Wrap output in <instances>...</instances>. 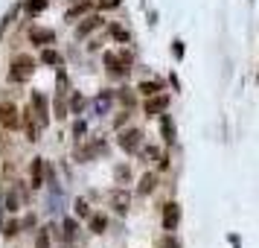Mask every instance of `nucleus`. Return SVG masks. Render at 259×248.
Here are the masks:
<instances>
[{
	"label": "nucleus",
	"mask_w": 259,
	"mask_h": 248,
	"mask_svg": "<svg viewBox=\"0 0 259 248\" xmlns=\"http://www.w3.org/2000/svg\"><path fill=\"white\" fill-rule=\"evenodd\" d=\"M15 12H18V9H12V12H9V15H6V18H3V21H0V36L6 32V26H9V21H12V18H15Z\"/></svg>",
	"instance_id": "ea45409f"
},
{
	"label": "nucleus",
	"mask_w": 259,
	"mask_h": 248,
	"mask_svg": "<svg viewBox=\"0 0 259 248\" xmlns=\"http://www.w3.org/2000/svg\"><path fill=\"white\" fill-rule=\"evenodd\" d=\"M47 3H50V0H24V12H29V15H41L44 9H47Z\"/></svg>",
	"instance_id": "bb28decb"
},
{
	"label": "nucleus",
	"mask_w": 259,
	"mask_h": 248,
	"mask_svg": "<svg viewBox=\"0 0 259 248\" xmlns=\"http://www.w3.org/2000/svg\"><path fill=\"white\" fill-rule=\"evenodd\" d=\"M41 64L61 67V64H64V56H61L59 50H53V47H41Z\"/></svg>",
	"instance_id": "a211bd4d"
},
{
	"label": "nucleus",
	"mask_w": 259,
	"mask_h": 248,
	"mask_svg": "<svg viewBox=\"0 0 259 248\" xmlns=\"http://www.w3.org/2000/svg\"><path fill=\"white\" fill-rule=\"evenodd\" d=\"M35 248H50V234H47V228H41L35 234Z\"/></svg>",
	"instance_id": "473e14b6"
},
{
	"label": "nucleus",
	"mask_w": 259,
	"mask_h": 248,
	"mask_svg": "<svg viewBox=\"0 0 259 248\" xmlns=\"http://www.w3.org/2000/svg\"><path fill=\"white\" fill-rule=\"evenodd\" d=\"M160 155H163V152H160L157 146H140V158L146 161V164H152V161L157 164V161H160Z\"/></svg>",
	"instance_id": "393cba45"
},
{
	"label": "nucleus",
	"mask_w": 259,
	"mask_h": 248,
	"mask_svg": "<svg viewBox=\"0 0 259 248\" xmlns=\"http://www.w3.org/2000/svg\"><path fill=\"white\" fill-rule=\"evenodd\" d=\"M91 9H94V3H91V0H82V3H76V6H70V9L64 12V21H67V24H70V21H79L84 15H91Z\"/></svg>",
	"instance_id": "dca6fc26"
},
{
	"label": "nucleus",
	"mask_w": 259,
	"mask_h": 248,
	"mask_svg": "<svg viewBox=\"0 0 259 248\" xmlns=\"http://www.w3.org/2000/svg\"><path fill=\"white\" fill-rule=\"evenodd\" d=\"M38 219H35V213H26L24 219H21V231H29V228H35Z\"/></svg>",
	"instance_id": "c9c22d12"
},
{
	"label": "nucleus",
	"mask_w": 259,
	"mask_h": 248,
	"mask_svg": "<svg viewBox=\"0 0 259 248\" xmlns=\"http://www.w3.org/2000/svg\"><path fill=\"white\" fill-rule=\"evenodd\" d=\"M0 129H6V131L21 129V111L12 102H3L0 105Z\"/></svg>",
	"instance_id": "39448f33"
},
{
	"label": "nucleus",
	"mask_w": 259,
	"mask_h": 248,
	"mask_svg": "<svg viewBox=\"0 0 259 248\" xmlns=\"http://www.w3.org/2000/svg\"><path fill=\"white\" fill-rule=\"evenodd\" d=\"M172 53L175 59H184V41H172Z\"/></svg>",
	"instance_id": "4c0bfd02"
},
{
	"label": "nucleus",
	"mask_w": 259,
	"mask_h": 248,
	"mask_svg": "<svg viewBox=\"0 0 259 248\" xmlns=\"http://www.w3.org/2000/svg\"><path fill=\"white\" fill-rule=\"evenodd\" d=\"M88 225H91V231H94V234H105L108 219L102 216V213H91V216H88Z\"/></svg>",
	"instance_id": "4be33fe9"
},
{
	"label": "nucleus",
	"mask_w": 259,
	"mask_h": 248,
	"mask_svg": "<svg viewBox=\"0 0 259 248\" xmlns=\"http://www.w3.org/2000/svg\"><path fill=\"white\" fill-rule=\"evenodd\" d=\"M24 201H26V190H24V184H18V187L3 193V210L18 213L21 207H24Z\"/></svg>",
	"instance_id": "20e7f679"
},
{
	"label": "nucleus",
	"mask_w": 259,
	"mask_h": 248,
	"mask_svg": "<svg viewBox=\"0 0 259 248\" xmlns=\"http://www.w3.org/2000/svg\"><path fill=\"white\" fill-rule=\"evenodd\" d=\"M61 228H64V231H61V236H64L67 242H73V239H76V234H79V222H76V219H70V216H67V219L61 222Z\"/></svg>",
	"instance_id": "b1692460"
},
{
	"label": "nucleus",
	"mask_w": 259,
	"mask_h": 248,
	"mask_svg": "<svg viewBox=\"0 0 259 248\" xmlns=\"http://www.w3.org/2000/svg\"><path fill=\"white\" fill-rule=\"evenodd\" d=\"M102 61H105V67H108V73H111V76H128V64H125V61H122V56H119V53H105V56H102Z\"/></svg>",
	"instance_id": "6e6552de"
},
{
	"label": "nucleus",
	"mask_w": 259,
	"mask_h": 248,
	"mask_svg": "<svg viewBox=\"0 0 259 248\" xmlns=\"http://www.w3.org/2000/svg\"><path fill=\"white\" fill-rule=\"evenodd\" d=\"M47 161L44 158H32V164H29V187L38 190L44 187V181H47Z\"/></svg>",
	"instance_id": "423d86ee"
},
{
	"label": "nucleus",
	"mask_w": 259,
	"mask_h": 248,
	"mask_svg": "<svg viewBox=\"0 0 259 248\" xmlns=\"http://www.w3.org/2000/svg\"><path fill=\"white\" fill-rule=\"evenodd\" d=\"M117 146L122 149V152H140V146H143V131L140 129H125V131H119V137H117Z\"/></svg>",
	"instance_id": "f03ea898"
},
{
	"label": "nucleus",
	"mask_w": 259,
	"mask_h": 248,
	"mask_svg": "<svg viewBox=\"0 0 259 248\" xmlns=\"http://www.w3.org/2000/svg\"><path fill=\"white\" fill-rule=\"evenodd\" d=\"M178 225H181V204L169 201L163 204V231H175Z\"/></svg>",
	"instance_id": "ddd939ff"
},
{
	"label": "nucleus",
	"mask_w": 259,
	"mask_h": 248,
	"mask_svg": "<svg viewBox=\"0 0 259 248\" xmlns=\"http://www.w3.org/2000/svg\"><path fill=\"white\" fill-rule=\"evenodd\" d=\"M108 201H111V207L117 213H128V207H131V193L125 187H117L111 196H108Z\"/></svg>",
	"instance_id": "f8f14e48"
},
{
	"label": "nucleus",
	"mask_w": 259,
	"mask_h": 248,
	"mask_svg": "<svg viewBox=\"0 0 259 248\" xmlns=\"http://www.w3.org/2000/svg\"><path fill=\"white\" fill-rule=\"evenodd\" d=\"M166 105H169V96L166 94H154V96H146V105H143V111H146V117H157V114H163Z\"/></svg>",
	"instance_id": "9d476101"
},
{
	"label": "nucleus",
	"mask_w": 259,
	"mask_h": 248,
	"mask_svg": "<svg viewBox=\"0 0 259 248\" xmlns=\"http://www.w3.org/2000/svg\"><path fill=\"white\" fill-rule=\"evenodd\" d=\"M56 41V32L47 29V26H32L29 29V44H35V47H50Z\"/></svg>",
	"instance_id": "9b49d317"
},
{
	"label": "nucleus",
	"mask_w": 259,
	"mask_h": 248,
	"mask_svg": "<svg viewBox=\"0 0 259 248\" xmlns=\"http://www.w3.org/2000/svg\"><path fill=\"white\" fill-rule=\"evenodd\" d=\"M29 108H32V114H35V120L41 123V126H50V99L41 94V91H32Z\"/></svg>",
	"instance_id": "7ed1b4c3"
},
{
	"label": "nucleus",
	"mask_w": 259,
	"mask_h": 248,
	"mask_svg": "<svg viewBox=\"0 0 259 248\" xmlns=\"http://www.w3.org/2000/svg\"><path fill=\"white\" fill-rule=\"evenodd\" d=\"M67 105H70V114H82V111H84V96L73 91V94H70V102H67Z\"/></svg>",
	"instance_id": "c85d7f7f"
},
{
	"label": "nucleus",
	"mask_w": 259,
	"mask_h": 248,
	"mask_svg": "<svg viewBox=\"0 0 259 248\" xmlns=\"http://www.w3.org/2000/svg\"><path fill=\"white\" fill-rule=\"evenodd\" d=\"M160 248H181V239L172 236V231H166V236L160 239Z\"/></svg>",
	"instance_id": "2f4dec72"
},
{
	"label": "nucleus",
	"mask_w": 259,
	"mask_h": 248,
	"mask_svg": "<svg viewBox=\"0 0 259 248\" xmlns=\"http://www.w3.org/2000/svg\"><path fill=\"white\" fill-rule=\"evenodd\" d=\"M111 36L117 38V41H122V44H125V41H128V29H125V26H119V24H111Z\"/></svg>",
	"instance_id": "7c9ffc66"
},
{
	"label": "nucleus",
	"mask_w": 259,
	"mask_h": 248,
	"mask_svg": "<svg viewBox=\"0 0 259 248\" xmlns=\"http://www.w3.org/2000/svg\"><path fill=\"white\" fill-rule=\"evenodd\" d=\"M114 99H119L125 108L134 105V91H128V88H122V91H114Z\"/></svg>",
	"instance_id": "c756f323"
},
{
	"label": "nucleus",
	"mask_w": 259,
	"mask_h": 248,
	"mask_svg": "<svg viewBox=\"0 0 259 248\" xmlns=\"http://www.w3.org/2000/svg\"><path fill=\"white\" fill-rule=\"evenodd\" d=\"M32 73H35V61L29 56H15L9 64V82H26L32 79Z\"/></svg>",
	"instance_id": "f257e3e1"
},
{
	"label": "nucleus",
	"mask_w": 259,
	"mask_h": 248,
	"mask_svg": "<svg viewBox=\"0 0 259 248\" xmlns=\"http://www.w3.org/2000/svg\"><path fill=\"white\" fill-rule=\"evenodd\" d=\"M73 210H76V216H79V219H88V216H91V204H88V199H84V196H79V199L73 201Z\"/></svg>",
	"instance_id": "a878e982"
},
{
	"label": "nucleus",
	"mask_w": 259,
	"mask_h": 248,
	"mask_svg": "<svg viewBox=\"0 0 259 248\" xmlns=\"http://www.w3.org/2000/svg\"><path fill=\"white\" fill-rule=\"evenodd\" d=\"M160 91H163V82H149V79H146V82H140L137 85V94L140 96H154V94H160Z\"/></svg>",
	"instance_id": "412c9836"
},
{
	"label": "nucleus",
	"mask_w": 259,
	"mask_h": 248,
	"mask_svg": "<svg viewBox=\"0 0 259 248\" xmlns=\"http://www.w3.org/2000/svg\"><path fill=\"white\" fill-rule=\"evenodd\" d=\"M21 126L26 129V140L35 143V140H38V134H41V123L35 120L32 108H24V111H21Z\"/></svg>",
	"instance_id": "0eeeda50"
},
{
	"label": "nucleus",
	"mask_w": 259,
	"mask_h": 248,
	"mask_svg": "<svg viewBox=\"0 0 259 248\" xmlns=\"http://www.w3.org/2000/svg\"><path fill=\"white\" fill-rule=\"evenodd\" d=\"M0 231H3L6 239H15V236L21 234V222L18 219H6V222H0Z\"/></svg>",
	"instance_id": "5701e85b"
},
{
	"label": "nucleus",
	"mask_w": 259,
	"mask_h": 248,
	"mask_svg": "<svg viewBox=\"0 0 259 248\" xmlns=\"http://www.w3.org/2000/svg\"><path fill=\"white\" fill-rule=\"evenodd\" d=\"M122 0H99V9H117Z\"/></svg>",
	"instance_id": "58836bf2"
},
{
	"label": "nucleus",
	"mask_w": 259,
	"mask_h": 248,
	"mask_svg": "<svg viewBox=\"0 0 259 248\" xmlns=\"http://www.w3.org/2000/svg\"><path fill=\"white\" fill-rule=\"evenodd\" d=\"M128 108H125V111H122V114H117V117H114V129H122V126H125V123H128Z\"/></svg>",
	"instance_id": "e433bc0d"
},
{
	"label": "nucleus",
	"mask_w": 259,
	"mask_h": 248,
	"mask_svg": "<svg viewBox=\"0 0 259 248\" xmlns=\"http://www.w3.org/2000/svg\"><path fill=\"white\" fill-rule=\"evenodd\" d=\"M114 105V91H99V94L91 99V108H94V114H108Z\"/></svg>",
	"instance_id": "4468645a"
},
{
	"label": "nucleus",
	"mask_w": 259,
	"mask_h": 248,
	"mask_svg": "<svg viewBox=\"0 0 259 248\" xmlns=\"http://www.w3.org/2000/svg\"><path fill=\"white\" fill-rule=\"evenodd\" d=\"M114 178H117L119 184H128V178H131V169H128V166H117V169H114Z\"/></svg>",
	"instance_id": "72a5a7b5"
},
{
	"label": "nucleus",
	"mask_w": 259,
	"mask_h": 248,
	"mask_svg": "<svg viewBox=\"0 0 259 248\" xmlns=\"http://www.w3.org/2000/svg\"><path fill=\"white\" fill-rule=\"evenodd\" d=\"M105 26V21H102V15H84V21L79 26H76V38H88L91 32H96V29H102Z\"/></svg>",
	"instance_id": "1a4fd4ad"
},
{
	"label": "nucleus",
	"mask_w": 259,
	"mask_h": 248,
	"mask_svg": "<svg viewBox=\"0 0 259 248\" xmlns=\"http://www.w3.org/2000/svg\"><path fill=\"white\" fill-rule=\"evenodd\" d=\"M160 134H163L166 143H175V123L169 114H160Z\"/></svg>",
	"instance_id": "aec40b11"
},
{
	"label": "nucleus",
	"mask_w": 259,
	"mask_h": 248,
	"mask_svg": "<svg viewBox=\"0 0 259 248\" xmlns=\"http://www.w3.org/2000/svg\"><path fill=\"white\" fill-rule=\"evenodd\" d=\"M53 114H56V120H67V114H70L67 94H56V99H53Z\"/></svg>",
	"instance_id": "6ab92c4d"
},
{
	"label": "nucleus",
	"mask_w": 259,
	"mask_h": 248,
	"mask_svg": "<svg viewBox=\"0 0 259 248\" xmlns=\"http://www.w3.org/2000/svg\"><path fill=\"white\" fill-rule=\"evenodd\" d=\"M154 190H157V172H146V175H140L137 193H140V196H152Z\"/></svg>",
	"instance_id": "f3484780"
},
{
	"label": "nucleus",
	"mask_w": 259,
	"mask_h": 248,
	"mask_svg": "<svg viewBox=\"0 0 259 248\" xmlns=\"http://www.w3.org/2000/svg\"><path fill=\"white\" fill-rule=\"evenodd\" d=\"M99 152H105V143L102 140H96V143L91 140L88 146H79V149H76V158H79V161H94Z\"/></svg>",
	"instance_id": "2eb2a0df"
},
{
	"label": "nucleus",
	"mask_w": 259,
	"mask_h": 248,
	"mask_svg": "<svg viewBox=\"0 0 259 248\" xmlns=\"http://www.w3.org/2000/svg\"><path fill=\"white\" fill-rule=\"evenodd\" d=\"M56 94H70V85H67L64 67H59V73H56Z\"/></svg>",
	"instance_id": "cd10ccee"
},
{
	"label": "nucleus",
	"mask_w": 259,
	"mask_h": 248,
	"mask_svg": "<svg viewBox=\"0 0 259 248\" xmlns=\"http://www.w3.org/2000/svg\"><path fill=\"white\" fill-rule=\"evenodd\" d=\"M84 131H88L84 120H76V123H73V137H76V140H82V137H84Z\"/></svg>",
	"instance_id": "f704fd0d"
}]
</instances>
